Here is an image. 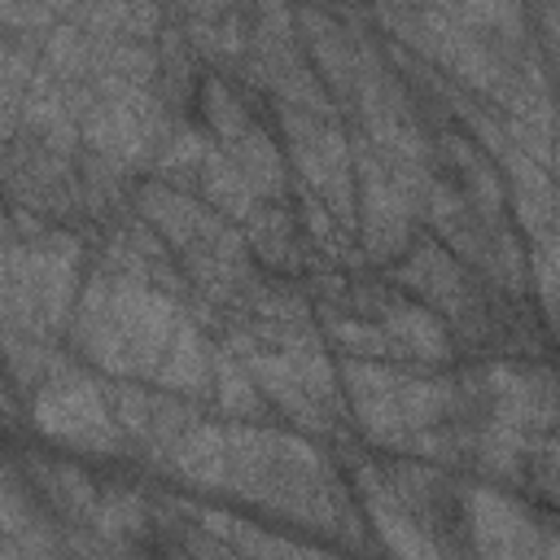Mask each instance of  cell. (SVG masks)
<instances>
[{
	"instance_id": "cell-1",
	"label": "cell",
	"mask_w": 560,
	"mask_h": 560,
	"mask_svg": "<svg viewBox=\"0 0 560 560\" xmlns=\"http://www.w3.org/2000/svg\"><path fill=\"white\" fill-rule=\"evenodd\" d=\"M179 306L166 289H158L149 276H131V271H118V267H101L88 276L83 293L74 298V311H70V346L105 368L109 376H122V381H136V376H149L158 372L171 337H175V324H179Z\"/></svg>"
},
{
	"instance_id": "cell-2",
	"label": "cell",
	"mask_w": 560,
	"mask_h": 560,
	"mask_svg": "<svg viewBox=\"0 0 560 560\" xmlns=\"http://www.w3.org/2000/svg\"><path fill=\"white\" fill-rule=\"evenodd\" d=\"M31 416L35 429L70 451H92V455H122L131 442L118 429L109 402H105V385L92 381L88 372H79L70 359H52V368L44 372V381L35 385L31 398Z\"/></svg>"
},
{
	"instance_id": "cell-3",
	"label": "cell",
	"mask_w": 560,
	"mask_h": 560,
	"mask_svg": "<svg viewBox=\"0 0 560 560\" xmlns=\"http://www.w3.org/2000/svg\"><path fill=\"white\" fill-rule=\"evenodd\" d=\"M464 516H468V529H472V547L477 551H490V556H529V551H556L551 538L538 534V525L529 521L525 503L503 494V490H490V486H477L464 494Z\"/></svg>"
},
{
	"instance_id": "cell-4",
	"label": "cell",
	"mask_w": 560,
	"mask_h": 560,
	"mask_svg": "<svg viewBox=\"0 0 560 560\" xmlns=\"http://www.w3.org/2000/svg\"><path fill=\"white\" fill-rule=\"evenodd\" d=\"M22 472L26 481L35 486V494L48 503V512L70 529H92V516H96V499H101V486L70 459H44V455H26L22 459Z\"/></svg>"
},
{
	"instance_id": "cell-5",
	"label": "cell",
	"mask_w": 560,
	"mask_h": 560,
	"mask_svg": "<svg viewBox=\"0 0 560 560\" xmlns=\"http://www.w3.org/2000/svg\"><path fill=\"white\" fill-rule=\"evenodd\" d=\"M376 319H381V328L389 332L398 359H411V363H420V368L451 363V350H455V346H451V332H446V324H442L424 302L389 293V302H385V311H381Z\"/></svg>"
},
{
	"instance_id": "cell-6",
	"label": "cell",
	"mask_w": 560,
	"mask_h": 560,
	"mask_svg": "<svg viewBox=\"0 0 560 560\" xmlns=\"http://www.w3.org/2000/svg\"><path fill=\"white\" fill-rule=\"evenodd\" d=\"M245 245L271 271H298L306 258L302 219L284 197H258V206L245 214Z\"/></svg>"
},
{
	"instance_id": "cell-7",
	"label": "cell",
	"mask_w": 560,
	"mask_h": 560,
	"mask_svg": "<svg viewBox=\"0 0 560 560\" xmlns=\"http://www.w3.org/2000/svg\"><path fill=\"white\" fill-rule=\"evenodd\" d=\"M354 486L363 494V508L372 516V525L381 529V542L394 547V551H407V556H438L442 547L429 538V529L407 512V503L394 494V486L385 481L381 468H359L354 472Z\"/></svg>"
},
{
	"instance_id": "cell-8",
	"label": "cell",
	"mask_w": 560,
	"mask_h": 560,
	"mask_svg": "<svg viewBox=\"0 0 560 560\" xmlns=\"http://www.w3.org/2000/svg\"><path fill=\"white\" fill-rule=\"evenodd\" d=\"M158 389H171L179 398H192V402H210V381H214V346L201 337V328L179 315L175 324V337L153 372Z\"/></svg>"
},
{
	"instance_id": "cell-9",
	"label": "cell",
	"mask_w": 560,
	"mask_h": 560,
	"mask_svg": "<svg viewBox=\"0 0 560 560\" xmlns=\"http://www.w3.org/2000/svg\"><path fill=\"white\" fill-rule=\"evenodd\" d=\"M166 468L192 486H223L228 472V433L223 424L192 420L166 451Z\"/></svg>"
},
{
	"instance_id": "cell-10",
	"label": "cell",
	"mask_w": 560,
	"mask_h": 560,
	"mask_svg": "<svg viewBox=\"0 0 560 560\" xmlns=\"http://www.w3.org/2000/svg\"><path fill=\"white\" fill-rule=\"evenodd\" d=\"M70 22L88 35L109 39H153L162 31V4L158 0H79L70 9Z\"/></svg>"
},
{
	"instance_id": "cell-11",
	"label": "cell",
	"mask_w": 560,
	"mask_h": 560,
	"mask_svg": "<svg viewBox=\"0 0 560 560\" xmlns=\"http://www.w3.org/2000/svg\"><path fill=\"white\" fill-rule=\"evenodd\" d=\"M232 162H236V171L245 175V184L254 188V197H284V188H289V171H284V158H280V144L262 131V127H245V131H236V136H228L223 144H219Z\"/></svg>"
},
{
	"instance_id": "cell-12",
	"label": "cell",
	"mask_w": 560,
	"mask_h": 560,
	"mask_svg": "<svg viewBox=\"0 0 560 560\" xmlns=\"http://www.w3.org/2000/svg\"><path fill=\"white\" fill-rule=\"evenodd\" d=\"M192 192H197V197H201L210 210H219L223 219H232V223H245V214L258 206L254 188L245 184V175L236 171V162H232V158H228L219 144H210V149H206Z\"/></svg>"
},
{
	"instance_id": "cell-13",
	"label": "cell",
	"mask_w": 560,
	"mask_h": 560,
	"mask_svg": "<svg viewBox=\"0 0 560 560\" xmlns=\"http://www.w3.org/2000/svg\"><path fill=\"white\" fill-rule=\"evenodd\" d=\"M210 398L219 411L236 416V420H267V398L258 394V385L249 381L241 354L232 346H214V381H210Z\"/></svg>"
},
{
	"instance_id": "cell-14",
	"label": "cell",
	"mask_w": 560,
	"mask_h": 560,
	"mask_svg": "<svg viewBox=\"0 0 560 560\" xmlns=\"http://www.w3.org/2000/svg\"><path fill=\"white\" fill-rule=\"evenodd\" d=\"M0 416H13V402H9V394H4V385H0Z\"/></svg>"
}]
</instances>
